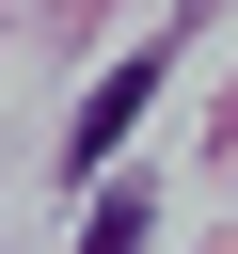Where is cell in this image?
Here are the masks:
<instances>
[{"mask_svg":"<svg viewBox=\"0 0 238 254\" xmlns=\"http://www.w3.org/2000/svg\"><path fill=\"white\" fill-rule=\"evenodd\" d=\"M143 222H159L143 190H95V222H79V254H143Z\"/></svg>","mask_w":238,"mask_h":254,"instance_id":"cell-2","label":"cell"},{"mask_svg":"<svg viewBox=\"0 0 238 254\" xmlns=\"http://www.w3.org/2000/svg\"><path fill=\"white\" fill-rule=\"evenodd\" d=\"M143 95H159V48H143V64H111V79L79 95V159H111V143L143 127Z\"/></svg>","mask_w":238,"mask_h":254,"instance_id":"cell-1","label":"cell"}]
</instances>
